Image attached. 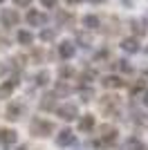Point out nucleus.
<instances>
[{
	"label": "nucleus",
	"instance_id": "8",
	"mask_svg": "<svg viewBox=\"0 0 148 150\" xmlns=\"http://www.w3.org/2000/svg\"><path fill=\"white\" fill-rule=\"evenodd\" d=\"M56 144L63 146V148H65V146H72L74 144V134L70 130H61V132H58V137H56Z\"/></svg>",
	"mask_w": 148,
	"mask_h": 150
},
{
	"label": "nucleus",
	"instance_id": "30",
	"mask_svg": "<svg viewBox=\"0 0 148 150\" xmlns=\"http://www.w3.org/2000/svg\"><path fill=\"white\" fill-rule=\"evenodd\" d=\"M2 2H5V0H0V5H2Z\"/></svg>",
	"mask_w": 148,
	"mask_h": 150
},
{
	"label": "nucleus",
	"instance_id": "7",
	"mask_svg": "<svg viewBox=\"0 0 148 150\" xmlns=\"http://www.w3.org/2000/svg\"><path fill=\"white\" fill-rule=\"evenodd\" d=\"M94 125H97L94 117H92V114H85V117H81V121H79V130L81 132H90Z\"/></svg>",
	"mask_w": 148,
	"mask_h": 150
},
{
	"label": "nucleus",
	"instance_id": "16",
	"mask_svg": "<svg viewBox=\"0 0 148 150\" xmlns=\"http://www.w3.org/2000/svg\"><path fill=\"white\" fill-rule=\"evenodd\" d=\"M54 105H56V94H45L41 108H43V110H52Z\"/></svg>",
	"mask_w": 148,
	"mask_h": 150
},
{
	"label": "nucleus",
	"instance_id": "23",
	"mask_svg": "<svg viewBox=\"0 0 148 150\" xmlns=\"http://www.w3.org/2000/svg\"><path fill=\"white\" fill-rule=\"evenodd\" d=\"M41 2H43V7H45V9H54L58 0H41Z\"/></svg>",
	"mask_w": 148,
	"mask_h": 150
},
{
	"label": "nucleus",
	"instance_id": "11",
	"mask_svg": "<svg viewBox=\"0 0 148 150\" xmlns=\"http://www.w3.org/2000/svg\"><path fill=\"white\" fill-rule=\"evenodd\" d=\"M115 137H117V130H115L112 125H103V128H101V139H103L105 144H112Z\"/></svg>",
	"mask_w": 148,
	"mask_h": 150
},
{
	"label": "nucleus",
	"instance_id": "14",
	"mask_svg": "<svg viewBox=\"0 0 148 150\" xmlns=\"http://www.w3.org/2000/svg\"><path fill=\"white\" fill-rule=\"evenodd\" d=\"M103 85H105V88H121V85H123V79H121V76L110 74V76H105V79H103Z\"/></svg>",
	"mask_w": 148,
	"mask_h": 150
},
{
	"label": "nucleus",
	"instance_id": "27",
	"mask_svg": "<svg viewBox=\"0 0 148 150\" xmlns=\"http://www.w3.org/2000/svg\"><path fill=\"white\" fill-rule=\"evenodd\" d=\"M144 103H146V105H148V90H146V92H144Z\"/></svg>",
	"mask_w": 148,
	"mask_h": 150
},
{
	"label": "nucleus",
	"instance_id": "12",
	"mask_svg": "<svg viewBox=\"0 0 148 150\" xmlns=\"http://www.w3.org/2000/svg\"><path fill=\"white\" fill-rule=\"evenodd\" d=\"M16 38H18L20 45H31L34 43V34H29L27 29H18L16 31Z\"/></svg>",
	"mask_w": 148,
	"mask_h": 150
},
{
	"label": "nucleus",
	"instance_id": "5",
	"mask_svg": "<svg viewBox=\"0 0 148 150\" xmlns=\"http://www.w3.org/2000/svg\"><path fill=\"white\" fill-rule=\"evenodd\" d=\"M121 50L128 52V54H137V52H139V40H137L135 36L123 38V40H121Z\"/></svg>",
	"mask_w": 148,
	"mask_h": 150
},
{
	"label": "nucleus",
	"instance_id": "6",
	"mask_svg": "<svg viewBox=\"0 0 148 150\" xmlns=\"http://www.w3.org/2000/svg\"><path fill=\"white\" fill-rule=\"evenodd\" d=\"M58 56L61 58H72L74 56V43H70V40H63L61 45H58Z\"/></svg>",
	"mask_w": 148,
	"mask_h": 150
},
{
	"label": "nucleus",
	"instance_id": "26",
	"mask_svg": "<svg viewBox=\"0 0 148 150\" xmlns=\"http://www.w3.org/2000/svg\"><path fill=\"white\" fill-rule=\"evenodd\" d=\"M16 2V7H29L31 5V0H14Z\"/></svg>",
	"mask_w": 148,
	"mask_h": 150
},
{
	"label": "nucleus",
	"instance_id": "13",
	"mask_svg": "<svg viewBox=\"0 0 148 150\" xmlns=\"http://www.w3.org/2000/svg\"><path fill=\"white\" fill-rule=\"evenodd\" d=\"M16 85H18V79H9L7 83H2V85H0V96H9Z\"/></svg>",
	"mask_w": 148,
	"mask_h": 150
},
{
	"label": "nucleus",
	"instance_id": "17",
	"mask_svg": "<svg viewBox=\"0 0 148 150\" xmlns=\"http://www.w3.org/2000/svg\"><path fill=\"white\" fill-rule=\"evenodd\" d=\"M123 146H126V150H146V148H144V144L139 141V139H135V137H130Z\"/></svg>",
	"mask_w": 148,
	"mask_h": 150
},
{
	"label": "nucleus",
	"instance_id": "33",
	"mask_svg": "<svg viewBox=\"0 0 148 150\" xmlns=\"http://www.w3.org/2000/svg\"><path fill=\"white\" fill-rule=\"evenodd\" d=\"M18 150H25V148H18Z\"/></svg>",
	"mask_w": 148,
	"mask_h": 150
},
{
	"label": "nucleus",
	"instance_id": "15",
	"mask_svg": "<svg viewBox=\"0 0 148 150\" xmlns=\"http://www.w3.org/2000/svg\"><path fill=\"white\" fill-rule=\"evenodd\" d=\"M83 25H85L88 29H97V27H101V20H99V16H92V13H90V16L83 18Z\"/></svg>",
	"mask_w": 148,
	"mask_h": 150
},
{
	"label": "nucleus",
	"instance_id": "9",
	"mask_svg": "<svg viewBox=\"0 0 148 150\" xmlns=\"http://www.w3.org/2000/svg\"><path fill=\"white\" fill-rule=\"evenodd\" d=\"M20 114H23V105H20V103H9V108H7V119L16 121V119H20Z\"/></svg>",
	"mask_w": 148,
	"mask_h": 150
},
{
	"label": "nucleus",
	"instance_id": "29",
	"mask_svg": "<svg viewBox=\"0 0 148 150\" xmlns=\"http://www.w3.org/2000/svg\"><path fill=\"white\" fill-rule=\"evenodd\" d=\"M90 2H101V0H90Z\"/></svg>",
	"mask_w": 148,
	"mask_h": 150
},
{
	"label": "nucleus",
	"instance_id": "18",
	"mask_svg": "<svg viewBox=\"0 0 148 150\" xmlns=\"http://www.w3.org/2000/svg\"><path fill=\"white\" fill-rule=\"evenodd\" d=\"M34 81H36V85H47V81H49V72H45V69H43V72H38Z\"/></svg>",
	"mask_w": 148,
	"mask_h": 150
},
{
	"label": "nucleus",
	"instance_id": "3",
	"mask_svg": "<svg viewBox=\"0 0 148 150\" xmlns=\"http://www.w3.org/2000/svg\"><path fill=\"white\" fill-rule=\"evenodd\" d=\"M56 114L61 117V119H65V121H72V119H76V105H72V103H63V105H58L56 108Z\"/></svg>",
	"mask_w": 148,
	"mask_h": 150
},
{
	"label": "nucleus",
	"instance_id": "28",
	"mask_svg": "<svg viewBox=\"0 0 148 150\" xmlns=\"http://www.w3.org/2000/svg\"><path fill=\"white\" fill-rule=\"evenodd\" d=\"M65 2H70V5H79L81 0H65Z\"/></svg>",
	"mask_w": 148,
	"mask_h": 150
},
{
	"label": "nucleus",
	"instance_id": "1",
	"mask_svg": "<svg viewBox=\"0 0 148 150\" xmlns=\"http://www.w3.org/2000/svg\"><path fill=\"white\" fill-rule=\"evenodd\" d=\"M52 130H54V125L49 123V121H45V119H34L31 121V132H34L36 137H47V134H52Z\"/></svg>",
	"mask_w": 148,
	"mask_h": 150
},
{
	"label": "nucleus",
	"instance_id": "31",
	"mask_svg": "<svg viewBox=\"0 0 148 150\" xmlns=\"http://www.w3.org/2000/svg\"><path fill=\"white\" fill-rule=\"evenodd\" d=\"M146 54H148V47H146Z\"/></svg>",
	"mask_w": 148,
	"mask_h": 150
},
{
	"label": "nucleus",
	"instance_id": "10",
	"mask_svg": "<svg viewBox=\"0 0 148 150\" xmlns=\"http://www.w3.org/2000/svg\"><path fill=\"white\" fill-rule=\"evenodd\" d=\"M16 137H18V134H16V132L14 130H0V144L2 146H11V144H16Z\"/></svg>",
	"mask_w": 148,
	"mask_h": 150
},
{
	"label": "nucleus",
	"instance_id": "2",
	"mask_svg": "<svg viewBox=\"0 0 148 150\" xmlns=\"http://www.w3.org/2000/svg\"><path fill=\"white\" fill-rule=\"evenodd\" d=\"M18 11L16 9H2L0 11V23H2V27H16L18 25Z\"/></svg>",
	"mask_w": 148,
	"mask_h": 150
},
{
	"label": "nucleus",
	"instance_id": "32",
	"mask_svg": "<svg viewBox=\"0 0 148 150\" xmlns=\"http://www.w3.org/2000/svg\"><path fill=\"white\" fill-rule=\"evenodd\" d=\"M146 76H148V69H146Z\"/></svg>",
	"mask_w": 148,
	"mask_h": 150
},
{
	"label": "nucleus",
	"instance_id": "24",
	"mask_svg": "<svg viewBox=\"0 0 148 150\" xmlns=\"http://www.w3.org/2000/svg\"><path fill=\"white\" fill-rule=\"evenodd\" d=\"M90 79H94V72H83L81 74V81L83 83H90Z\"/></svg>",
	"mask_w": 148,
	"mask_h": 150
},
{
	"label": "nucleus",
	"instance_id": "21",
	"mask_svg": "<svg viewBox=\"0 0 148 150\" xmlns=\"http://www.w3.org/2000/svg\"><path fill=\"white\" fill-rule=\"evenodd\" d=\"M94 96V90L92 88H81V99L83 101H90Z\"/></svg>",
	"mask_w": 148,
	"mask_h": 150
},
{
	"label": "nucleus",
	"instance_id": "22",
	"mask_svg": "<svg viewBox=\"0 0 148 150\" xmlns=\"http://www.w3.org/2000/svg\"><path fill=\"white\" fill-rule=\"evenodd\" d=\"M119 69L126 72V74H130V72H132V65H128V61H119Z\"/></svg>",
	"mask_w": 148,
	"mask_h": 150
},
{
	"label": "nucleus",
	"instance_id": "19",
	"mask_svg": "<svg viewBox=\"0 0 148 150\" xmlns=\"http://www.w3.org/2000/svg\"><path fill=\"white\" fill-rule=\"evenodd\" d=\"M41 38H43L45 43H52L56 38V31H52V29H43V34H41Z\"/></svg>",
	"mask_w": 148,
	"mask_h": 150
},
{
	"label": "nucleus",
	"instance_id": "25",
	"mask_svg": "<svg viewBox=\"0 0 148 150\" xmlns=\"http://www.w3.org/2000/svg\"><path fill=\"white\" fill-rule=\"evenodd\" d=\"M74 72H72V67H61V76L63 79H68V76H72Z\"/></svg>",
	"mask_w": 148,
	"mask_h": 150
},
{
	"label": "nucleus",
	"instance_id": "20",
	"mask_svg": "<svg viewBox=\"0 0 148 150\" xmlns=\"http://www.w3.org/2000/svg\"><path fill=\"white\" fill-rule=\"evenodd\" d=\"M130 25H132V31H135V34H146V27H144V23H139V20H132Z\"/></svg>",
	"mask_w": 148,
	"mask_h": 150
},
{
	"label": "nucleus",
	"instance_id": "4",
	"mask_svg": "<svg viewBox=\"0 0 148 150\" xmlns=\"http://www.w3.org/2000/svg\"><path fill=\"white\" fill-rule=\"evenodd\" d=\"M27 23H29L31 27H43L45 23H47V16L41 11H36V9H29V13H27Z\"/></svg>",
	"mask_w": 148,
	"mask_h": 150
}]
</instances>
